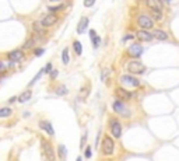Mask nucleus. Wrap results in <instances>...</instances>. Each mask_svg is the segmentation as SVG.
I'll list each match as a JSON object with an SVG mask.
<instances>
[{
    "label": "nucleus",
    "instance_id": "nucleus-36",
    "mask_svg": "<svg viewBox=\"0 0 179 161\" xmlns=\"http://www.w3.org/2000/svg\"><path fill=\"white\" fill-rule=\"evenodd\" d=\"M94 3H95V0H84V6L85 7H91V6H94Z\"/></svg>",
    "mask_w": 179,
    "mask_h": 161
},
{
    "label": "nucleus",
    "instance_id": "nucleus-7",
    "mask_svg": "<svg viewBox=\"0 0 179 161\" xmlns=\"http://www.w3.org/2000/svg\"><path fill=\"white\" fill-rule=\"evenodd\" d=\"M109 132L112 134V137L119 139L120 134H122V125L118 119H109Z\"/></svg>",
    "mask_w": 179,
    "mask_h": 161
},
{
    "label": "nucleus",
    "instance_id": "nucleus-5",
    "mask_svg": "<svg viewBox=\"0 0 179 161\" xmlns=\"http://www.w3.org/2000/svg\"><path fill=\"white\" fill-rule=\"evenodd\" d=\"M57 21H59V16H57L56 13H52V11H49L48 14H45V16L42 17L41 24L45 28H49V27H52V25H55Z\"/></svg>",
    "mask_w": 179,
    "mask_h": 161
},
{
    "label": "nucleus",
    "instance_id": "nucleus-26",
    "mask_svg": "<svg viewBox=\"0 0 179 161\" xmlns=\"http://www.w3.org/2000/svg\"><path fill=\"white\" fill-rule=\"evenodd\" d=\"M7 63H6L3 59H0V77H3L6 73H7Z\"/></svg>",
    "mask_w": 179,
    "mask_h": 161
},
{
    "label": "nucleus",
    "instance_id": "nucleus-3",
    "mask_svg": "<svg viewBox=\"0 0 179 161\" xmlns=\"http://www.w3.org/2000/svg\"><path fill=\"white\" fill-rule=\"evenodd\" d=\"M115 151V140L110 136H104L102 140V154L106 157H109Z\"/></svg>",
    "mask_w": 179,
    "mask_h": 161
},
{
    "label": "nucleus",
    "instance_id": "nucleus-35",
    "mask_svg": "<svg viewBox=\"0 0 179 161\" xmlns=\"http://www.w3.org/2000/svg\"><path fill=\"white\" fill-rule=\"evenodd\" d=\"M85 142H87V133L83 134V137H81V143H80V148H84L85 147Z\"/></svg>",
    "mask_w": 179,
    "mask_h": 161
},
{
    "label": "nucleus",
    "instance_id": "nucleus-28",
    "mask_svg": "<svg viewBox=\"0 0 179 161\" xmlns=\"http://www.w3.org/2000/svg\"><path fill=\"white\" fill-rule=\"evenodd\" d=\"M42 74H43V69H41V70H39V72H38V73H37V76H35V77H34V78H32V80H31V81H29V84H28V87H32V86H34V84L37 83L38 80H39V78L42 77Z\"/></svg>",
    "mask_w": 179,
    "mask_h": 161
},
{
    "label": "nucleus",
    "instance_id": "nucleus-32",
    "mask_svg": "<svg viewBox=\"0 0 179 161\" xmlns=\"http://www.w3.org/2000/svg\"><path fill=\"white\" fill-rule=\"evenodd\" d=\"M57 74H59V72L56 69H52L51 72H49V77H51V80H55L56 77H57Z\"/></svg>",
    "mask_w": 179,
    "mask_h": 161
},
{
    "label": "nucleus",
    "instance_id": "nucleus-10",
    "mask_svg": "<svg viewBox=\"0 0 179 161\" xmlns=\"http://www.w3.org/2000/svg\"><path fill=\"white\" fill-rule=\"evenodd\" d=\"M31 30H32V34H35V35H39V37H45L46 34V28L43 27L41 24V21H34L31 24Z\"/></svg>",
    "mask_w": 179,
    "mask_h": 161
},
{
    "label": "nucleus",
    "instance_id": "nucleus-23",
    "mask_svg": "<svg viewBox=\"0 0 179 161\" xmlns=\"http://www.w3.org/2000/svg\"><path fill=\"white\" fill-rule=\"evenodd\" d=\"M150 16H151V20H155V21H161V20H162V13H161V10L150 9Z\"/></svg>",
    "mask_w": 179,
    "mask_h": 161
},
{
    "label": "nucleus",
    "instance_id": "nucleus-8",
    "mask_svg": "<svg viewBox=\"0 0 179 161\" xmlns=\"http://www.w3.org/2000/svg\"><path fill=\"white\" fill-rule=\"evenodd\" d=\"M138 27H141L143 30H151L154 27V21L151 20V17L148 14H140L137 18Z\"/></svg>",
    "mask_w": 179,
    "mask_h": 161
},
{
    "label": "nucleus",
    "instance_id": "nucleus-29",
    "mask_svg": "<svg viewBox=\"0 0 179 161\" xmlns=\"http://www.w3.org/2000/svg\"><path fill=\"white\" fill-rule=\"evenodd\" d=\"M64 7H66V4H59V6H49V7H48V10H49V11H52V13H57V11H60V10H63Z\"/></svg>",
    "mask_w": 179,
    "mask_h": 161
},
{
    "label": "nucleus",
    "instance_id": "nucleus-9",
    "mask_svg": "<svg viewBox=\"0 0 179 161\" xmlns=\"http://www.w3.org/2000/svg\"><path fill=\"white\" fill-rule=\"evenodd\" d=\"M120 83L123 84V86H129V87H140V80H137L132 74L120 76Z\"/></svg>",
    "mask_w": 179,
    "mask_h": 161
},
{
    "label": "nucleus",
    "instance_id": "nucleus-18",
    "mask_svg": "<svg viewBox=\"0 0 179 161\" xmlns=\"http://www.w3.org/2000/svg\"><path fill=\"white\" fill-rule=\"evenodd\" d=\"M151 34H152V38H155L158 41H166V39L169 38L168 34H166L165 31H162V30H154Z\"/></svg>",
    "mask_w": 179,
    "mask_h": 161
},
{
    "label": "nucleus",
    "instance_id": "nucleus-17",
    "mask_svg": "<svg viewBox=\"0 0 179 161\" xmlns=\"http://www.w3.org/2000/svg\"><path fill=\"white\" fill-rule=\"evenodd\" d=\"M31 97H32L31 90H25V91L21 92V94L17 97V101H18L20 104H25V102H28L29 100H31Z\"/></svg>",
    "mask_w": 179,
    "mask_h": 161
},
{
    "label": "nucleus",
    "instance_id": "nucleus-37",
    "mask_svg": "<svg viewBox=\"0 0 179 161\" xmlns=\"http://www.w3.org/2000/svg\"><path fill=\"white\" fill-rule=\"evenodd\" d=\"M99 139H101V132H98V134H96V139H95V146H98V143H99Z\"/></svg>",
    "mask_w": 179,
    "mask_h": 161
},
{
    "label": "nucleus",
    "instance_id": "nucleus-16",
    "mask_svg": "<svg viewBox=\"0 0 179 161\" xmlns=\"http://www.w3.org/2000/svg\"><path fill=\"white\" fill-rule=\"evenodd\" d=\"M146 4L148 9H154V10H162L164 4H162V0H146Z\"/></svg>",
    "mask_w": 179,
    "mask_h": 161
},
{
    "label": "nucleus",
    "instance_id": "nucleus-22",
    "mask_svg": "<svg viewBox=\"0 0 179 161\" xmlns=\"http://www.w3.org/2000/svg\"><path fill=\"white\" fill-rule=\"evenodd\" d=\"M55 94L56 95H60V97L67 95V94H69V88L66 87L64 84H59V86H56V88H55Z\"/></svg>",
    "mask_w": 179,
    "mask_h": 161
},
{
    "label": "nucleus",
    "instance_id": "nucleus-11",
    "mask_svg": "<svg viewBox=\"0 0 179 161\" xmlns=\"http://www.w3.org/2000/svg\"><path fill=\"white\" fill-rule=\"evenodd\" d=\"M115 94H116V97H118L119 100H122V101H129V100H132V98H133V94H132V92H129L127 90H124L123 87H118V88H116Z\"/></svg>",
    "mask_w": 179,
    "mask_h": 161
},
{
    "label": "nucleus",
    "instance_id": "nucleus-6",
    "mask_svg": "<svg viewBox=\"0 0 179 161\" xmlns=\"http://www.w3.org/2000/svg\"><path fill=\"white\" fill-rule=\"evenodd\" d=\"M127 70L130 72V74H143L146 73V66L138 60H132L127 64Z\"/></svg>",
    "mask_w": 179,
    "mask_h": 161
},
{
    "label": "nucleus",
    "instance_id": "nucleus-25",
    "mask_svg": "<svg viewBox=\"0 0 179 161\" xmlns=\"http://www.w3.org/2000/svg\"><path fill=\"white\" fill-rule=\"evenodd\" d=\"M62 62H63V64H69L70 62V55H69V49L67 48H64L63 52H62Z\"/></svg>",
    "mask_w": 179,
    "mask_h": 161
},
{
    "label": "nucleus",
    "instance_id": "nucleus-1",
    "mask_svg": "<svg viewBox=\"0 0 179 161\" xmlns=\"http://www.w3.org/2000/svg\"><path fill=\"white\" fill-rule=\"evenodd\" d=\"M112 109L115 111L118 115L123 116L126 119H129V118L132 116L130 109L127 108V105H124V101H122V100H115V101L112 102Z\"/></svg>",
    "mask_w": 179,
    "mask_h": 161
},
{
    "label": "nucleus",
    "instance_id": "nucleus-15",
    "mask_svg": "<svg viewBox=\"0 0 179 161\" xmlns=\"http://www.w3.org/2000/svg\"><path fill=\"white\" fill-rule=\"evenodd\" d=\"M88 25H90V18H88V17H83L77 25V32L78 34H84V32L87 31Z\"/></svg>",
    "mask_w": 179,
    "mask_h": 161
},
{
    "label": "nucleus",
    "instance_id": "nucleus-14",
    "mask_svg": "<svg viewBox=\"0 0 179 161\" xmlns=\"http://www.w3.org/2000/svg\"><path fill=\"white\" fill-rule=\"evenodd\" d=\"M141 53H143V48H141V45H138V44H133V45L127 49V55L132 56V58H138Z\"/></svg>",
    "mask_w": 179,
    "mask_h": 161
},
{
    "label": "nucleus",
    "instance_id": "nucleus-24",
    "mask_svg": "<svg viewBox=\"0 0 179 161\" xmlns=\"http://www.w3.org/2000/svg\"><path fill=\"white\" fill-rule=\"evenodd\" d=\"M73 49L74 52H76V55H81L83 53V45H81V42L80 41H74L73 42Z\"/></svg>",
    "mask_w": 179,
    "mask_h": 161
},
{
    "label": "nucleus",
    "instance_id": "nucleus-20",
    "mask_svg": "<svg viewBox=\"0 0 179 161\" xmlns=\"http://www.w3.org/2000/svg\"><path fill=\"white\" fill-rule=\"evenodd\" d=\"M13 115V109L10 106H3L0 108V119H6V118H10Z\"/></svg>",
    "mask_w": 179,
    "mask_h": 161
},
{
    "label": "nucleus",
    "instance_id": "nucleus-31",
    "mask_svg": "<svg viewBox=\"0 0 179 161\" xmlns=\"http://www.w3.org/2000/svg\"><path fill=\"white\" fill-rule=\"evenodd\" d=\"M92 156V148L91 146H87V147H84V157L85 158H91Z\"/></svg>",
    "mask_w": 179,
    "mask_h": 161
},
{
    "label": "nucleus",
    "instance_id": "nucleus-21",
    "mask_svg": "<svg viewBox=\"0 0 179 161\" xmlns=\"http://www.w3.org/2000/svg\"><path fill=\"white\" fill-rule=\"evenodd\" d=\"M90 91H91V86H90V84H85V86H83V87L80 88L78 95H80L81 100H85V98L88 97V94H90Z\"/></svg>",
    "mask_w": 179,
    "mask_h": 161
},
{
    "label": "nucleus",
    "instance_id": "nucleus-2",
    "mask_svg": "<svg viewBox=\"0 0 179 161\" xmlns=\"http://www.w3.org/2000/svg\"><path fill=\"white\" fill-rule=\"evenodd\" d=\"M41 148H42V154L45 158L48 160H55L56 156H55V150H53V146H52V143L49 140H46V139H41Z\"/></svg>",
    "mask_w": 179,
    "mask_h": 161
},
{
    "label": "nucleus",
    "instance_id": "nucleus-27",
    "mask_svg": "<svg viewBox=\"0 0 179 161\" xmlns=\"http://www.w3.org/2000/svg\"><path fill=\"white\" fill-rule=\"evenodd\" d=\"M57 156H59V158H62V160L66 158V147H64L63 144H59V146H57Z\"/></svg>",
    "mask_w": 179,
    "mask_h": 161
},
{
    "label": "nucleus",
    "instance_id": "nucleus-12",
    "mask_svg": "<svg viewBox=\"0 0 179 161\" xmlns=\"http://www.w3.org/2000/svg\"><path fill=\"white\" fill-rule=\"evenodd\" d=\"M136 37L140 39V41H143V42H151L154 38H152V34L151 32H148L147 30H140V31H137L136 32Z\"/></svg>",
    "mask_w": 179,
    "mask_h": 161
},
{
    "label": "nucleus",
    "instance_id": "nucleus-4",
    "mask_svg": "<svg viewBox=\"0 0 179 161\" xmlns=\"http://www.w3.org/2000/svg\"><path fill=\"white\" fill-rule=\"evenodd\" d=\"M6 58L9 62H13V63H20L25 59V51H23L21 48L20 49H13L6 53Z\"/></svg>",
    "mask_w": 179,
    "mask_h": 161
},
{
    "label": "nucleus",
    "instance_id": "nucleus-38",
    "mask_svg": "<svg viewBox=\"0 0 179 161\" xmlns=\"http://www.w3.org/2000/svg\"><path fill=\"white\" fill-rule=\"evenodd\" d=\"M15 101H17V95H14V97H11V98H9L10 104H13V102H15Z\"/></svg>",
    "mask_w": 179,
    "mask_h": 161
},
{
    "label": "nucleus",
    "instance_id": "nucleus-39",
    "mask_svg": "<svg viewBox=\"0 0 179 161\" xmlns=\"http://www.w3.org/2000/svg\"><path fill=\"white\" fill-rule=\"evenodd\" d=\"M49 1H52V3H55V1H62V0H49Z\"/></svg>",
    "mask_w": 179,
    "mask_h": 161
},
{
    "label": "nucleus",
    "instance_id": "nucleus-13",
    "mask_svg": "<svg viewBox=\"0 0 179 161\" xmlns=\"http://www.w3.org/2000/svg\"><path fill=\"white\" fill-rule=\"evenodd\" d=\"M39 128H41L43 132H46V133L49 134V136H53V134H55L53 126H52V123L49 122V120H45V119L39 120Z\"/></svg>",
    "mask_w": 179,
    "mask_h": 161
},
{
    "label": "nucleus",
    "instance_id": "nucleus-30",
    "mask_svg": "<svg viewBox=\"0 0 179 161\" xmlns=\"http://www.w3.org/2000/svg\"><path fill=\"white\" fill-rule=\"evenodd\" d=\"M45 53V48H42V46H39V48H34V56H42Z\"/></svg>",
    "mask_w": 179,
    "mask_h": 161
},
{
    "label": "nucleus",
    "instance_id": "nucleus-33",
    "mask_svg": "<svg viewBox=\"0 0 179 161\" xmlns=\"http://www.w3.org/2000/svg\"><path fill=\"white\" fill-rule=\"evenodd\" d=\"M53 69V66H52V63L49 62V63H46V66L43 67V73H46V74H49V72Z\"/></svg>",
    "mask_w": 179,
    "mask_h": 161
},
{
    "label": "nucleus",
    "instance_id": "nucleus-34",
    "mask_svg": "<svg viewBox=\"0 0 179 161\" xmlns=\"http://www.w3.org/2000/svg\"><path fill=\"white\" fill-rule=\"evenodd\" d=\"M108 76H109V69H104L101 73V80H106Z\"/></svg>",
    "mask_w": 179,
    "mask_h": 161
},
{
    "label": "nucleus",
    "instance_id": "nucleus-19",
    "mask_svg": "<svg viewBox=\"0 0 179 161\" xmlns=\"http://www.w3.org/2000/svg\"><path fill=\"white\" fill-rule=\"evenodd\" d=\"M90 37H91V41H92V46H94V49H98V46H99V44H101V37H98L94 30H90Z\"/></svg>",
    "mask_w": 179,
    "mask_h": 161
}]
</instances>
